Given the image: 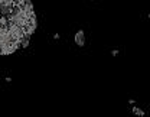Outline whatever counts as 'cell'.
Masks as SVG:
<instances>
[{"mask_svg":"<svg viewBox=\"0 0 150 117\" xmlns=\"http://www.w3.org/2000/svg\"><path fill=\"white\" fill-rule=\"evenodd\" d=\"M38 25L29 0H0V55L28 48Z\"/></svg>","mask_w":150,"mask_h":117,"instance_id":"1","label":"cell"},{"mask_svg":"<svg viewBox=\"0 0 150 117\" xmlns=\"http://www.w3.org/2000/svg\"><path fill=\"white\" fill-rule=\"evenodd\" d=\"M74 42H75V45L79 46V48L85 46V43H87V36H85L84 29H79V30L74 35Z\"/></svg>","mask_w":150,"mask_h":117,"instance_id":"2","label":"cell"},{"mask_svg":"<svg viewBox=\"0 0 150 117\" xmlns=\"http://www.w3.org/2000/svg\"><path fill=\"white\" fill-rule=\"evenodd\" d=\"M131 111H133V114H136V116H139V117H143L144 114H146L143 110H140V108H139L137 106H134V104H133V108H131Z\"/></svg>","mask_w":150,"mask_h":117,"instance_id":"3","label":"cell"},{"mask_svg":"<svg viewBox=\"0 0 150 117\" xmlns=\"http://www.w3.org/2000/svg\"><path fill=\"white\" fill-rule=\"evenodd\" d=\"M87 4H90V6H97V4H100L103 0H84Z\"/></svg>","mask_w":150,"mask_h":117,"instance_id":"4","label":"cell"}]
</instances>
